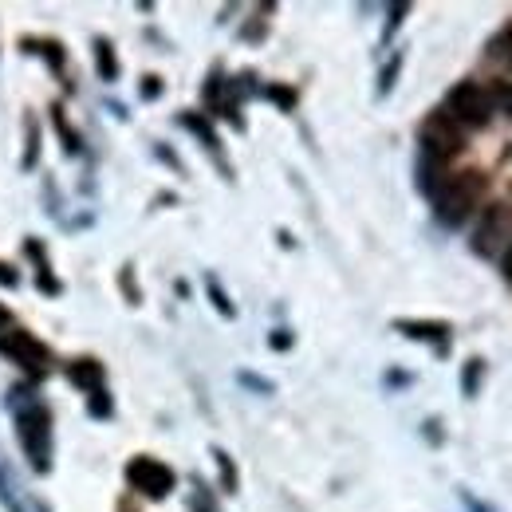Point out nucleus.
Masks as SVG:
<instances>
[{
    "label": "nucleus",
    "mask_w": 512,
    "mask_h": 512,
    "mask_svg": "<svg viewBox=\"0 0 512 512\" xmlns=\"http://www.w3.org/2000/svg\"><path fill=\"white\" fill-rule=\"evenodd\" d=\"M0 351L8 355V359H16L28 375H48V367H52V351L40 343V339H32L28 331H20V327H12L8 335H0Z\"/></svg>",
    "instance_id": "20e7f679"
},
{
    "label": "nucleus",
    "mask_w": 512,
    "mask_h": 512,
    "mask_svg": "<svg viewBox=\"0 0 512 512\" xmlns=\"http://www.w3.org/2000/svg\"><path fill=\"white\" fill-rule=\"evenodd\" d=\"M4 331H12V316L0 308V335H4Z\"/></svg>",
    "instance_id": "a211bd4d"
},
{
    "label": "nucleus",
    "mask_w": 512,
    "mask_h": 512,
    "mask_svg": "<svg viewBox=\"0 0 512 512\" xmlns=\"http://www.w3.org/2000/svg\"><path fill=\"white\" fill-rule=\"evenodd\" d=\"M422 150L430 158H438V162H446L461 150V127L449 119L446 111H438V115H430L422 123Z\"/></svg>",
    "instance_id": "423d86ee"
},
{
    "label": "nucleus",
    "mask_w": 512,
    "mask_h": 512,
    "mask_svg": "<svg viewBox=\"0 0 512 512\" xmlns=\"http://www.w3.org/2000/svg\"><path fill=\"white\" fill-rule=\"evenodd\" d=\"M485 190V182L477 174H457V178H446V186L434 193V213L438 221L457 229L469 221V213L477 209V197Z\"/></svg>",
    "instance_id": "f03ea898"
},
{
    "label": "nucleus",
    "mask_w": 512,
    "mask_h": 512,
    "mask_svg": "<svg viewBox=\"0 0 512 512\" xmlns=\"http://www.w3.org/2000/svg\"><path fill=\"white\" fill-rule=\"evenodd\" d=\"M71 383H79L87 394H95V390H103V367L95 359H79L71 367Z\"/></svg>",
    "instance_id": "1a4fd4ad"
},
{
    "label": "nucleus",
    "mask_w": 512,
    "mask_h": 512,
    "mask_svg": "<svg viewBox=\"0 0 512 512\" xmlns=\"http://www.w3.org/2000/svg\"><path fill=\"white\" fill-rule=\"evenodd\" d=\"M493 111H497V103H493V95H489L481 83H457L446 99V115L461 130L485 127V123L493 119Z\"/></svg>",
    "instance_id": "7ed1b4c3"
},
{
    "label": "nucleus",
    "mask_w": 512,
    "mask_h": 512,
    "mask_svg": "<svg viewBox=\"0 0 512 512\" xmlns=\"http://www.w3.org/2000/svg\"><path fill=\"white\" fill-rule=\"evenodd\" d=\"M12 414H16V438L24 457L32 461L36 473L52 469V414L32 390H12Z\"/></svg>",
    "instance_id": "f257e3e1"
},
{
    "label": "nucleus",
    "mask_w": 512,
    "mask_h": 512,
    "mask_svg": "<svg viewBox=\"0 0 512 512\" xmlns=\"http://www.w3.org/2000/svg\"><path fill=\"white\" fill-rule=\"evenodd\" d=\"M0 505L8 512H48L40 501H28L24 493H20V485L12 481V473L0 465Z\"/></svg>",
    "instance_id": "6e6552de"
},
{
    "label": "nucleus",
    "mask_w": 512,
    "mask_h": 512,
    "mask_svg": "<svg viewBox=\"0 0 512 512\" xmlns=\"http://www.w3.org/2000/svg\"><path fill=\"white\" fill-rule=\"evenodd\" d=\"M489 60H493V64H505V67L512 64V24L489 44Z\"/></svg>",
    "instance_id": "9b49d317"
},
{
    "label": "nucleus",
    "mask_w": 512,
    "mask_h": 512,
    "mask_svg": "<svg viewBox=\"0 0 512 512\" xmlns=\"http://www.w3.org/2000/svg\"><path fill=\"white\" fill-rule=\"evenodd\" d=\"M209 296H213V304L221 308V316H233V304L225 300V292H221V284H217V280H209Z\"/></svg>",
    "instance_id": "dca6fc26"
},
{
    "label": "nucleus",
    "mask_w": 512,
    "mask_h": 512,
    "mask_svg": "<svg viewBox=\"0 0 512 512\" xmlns=\"http://www.w3.org/2000/svg\"><path fill=\"white\" fill-rule=\"evenodd\" d=\"M512 229V217L501 209V205H493L489 213H485V225L477 229V237H473V249L481 256H497V241L505 245V233Z\"/></svg>",
    "instance_id": "0eeeda50"
},
{
    "label": "nucleus",
    "mask_w": 512,
    "mask_h": 512,
    "mask_svg": "<svg viewBox=\"0 0 512 512\" xmlns=\"http://www.w3.org/2000/svg\"><path fill=\"white\" fill-rule=\"evenodd\" d=\"M501 268H505V276L512 280V245H509V253H505V260H501Z\"/></svg>",
    "instance_id": "6ab92c4d"
},
{
    "label": "nucleus",
    "mask_w": 512,
    "mask_h": 512,
    "mask_svg": "<svg viewBox=\"0 0 512 512\" xmlns=\"http://www.w3.org/2000/svg\"><path fill=\"white\" fill-rule=\"evenodd\" d=\"M95 56H99V75H103V79H115V75H119L115 52H111V44H107V40H99V44H95Z\"/></svg>",
    "instance_id": "f8f14e48"
},
{
    "label": "nucleus",
    "mask_w": 512,
    "mask_h": 512,
    "mask_svg": "<svg viewBox=\"0 0 512 512\" xmlns=\"http://www.w3.org/2000/svg\"><path fill=\"white\" fill-rule=\"evenodd\" d=\"M182 127H186V130H193V134H197V138H201V142H205V146H209V150H213V146H217V134H213V130H209V123H201V119H197V115H182Z\"/></svg>",
    "instance_id": "ddd939ff"
},
{
    "label": "nucleus",
    "mask_w": 512,
    "mask_h": 512,
    "mask_svg": "<svg viewBox=\"0 0 512 512\" xmlns=\"http://www.w3.org/2000/svg\"><path fill=\"white\" fill-rule=\"evenodd\" d=\"M127 481L138 489V493L154 497V501H162V497L174 489V473H170V465H162V461H154V457H134V461L127 465Z\"/></svg>",
    "instance_id": "39448f33"
},
{
    "label": "nucleus",
    "mask_w": 512,
    "mask_h": 512,
    "mask_svg": "<svg viewBox=\"0 0 512 512\" xmlns=\"http://www.w3.org/2000/svg\"><path fill=\"white\" fill-rule=\"evenodd\" d=\"M91 414H95V418H111V398H107V390H95V394H91Z\"/></svg>",
    "instance_id": "4468645a"
},
{
    "label": "nucleus",
    "mask_w": 512,
    "mask_h": 512,
    "mask_svg": "<svg viewBox=\"0 0 512 512\" xmlns=\"http://www.w3.org/2000/svg\"><path fill=\"white\" fill-rule=\"evenodd\" d=\"M213 457H217V465H221V477H225V489L233 493V489H237V473H233V465H229V457H225L221 449H217Z\"/></svg>",
    "instance_id": "2eb2a0df"
},
{
    "label": "nucleus",
    "mask_w": 512,
    "mask_h": 512,
    "mask_svg": "<svg viewBox=\"0 0 512 512\" xmlns=\"http://www.w3.org/2000/svg\"><path fill=\"white\" fill-rule=\"evenodd\" d=\"M402 335L410 339H430V343H446V327L442 323H414V320H402L398 323Z\"/></svg>",
    "instance_id": "9d476101"
},
{
    "label": "nucleus",
    "mask_w": 512,
    "mask_h": 512,
    "mask_svg": "<svg viewBox=\"0 0 512 512\" xmlns=\"http://www.w3.org/2000/svg\"><path fill=\"white\" fill-rule=\"evenodd\" d=\"M16 280H20V276H16L8 264H0V284H4V288H16Z\"/></svg>",
    "instance_id": "f3484780"
}]
</instances>
